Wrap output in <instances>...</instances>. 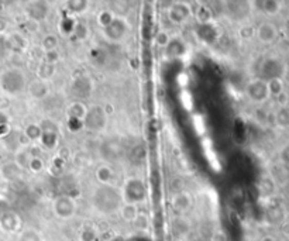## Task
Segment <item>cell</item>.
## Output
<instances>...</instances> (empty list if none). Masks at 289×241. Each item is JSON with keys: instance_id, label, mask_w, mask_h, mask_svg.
<instances>
[{"instance_id": "obj_1", "label": "cell", "mask_w": 289, "mask_h": 241, "mask_svg": "<svg viewBox=\"0 0 289 241\" xmlns=\"http://www.w3.org/2000/svg\"><path fill=\"white\" fill-rule=\"evenodd\" d=\"M92 206L98 213L103 216L117 213L123 206L120 189L112 185H100L92 195Z\"/></svg>"}, {"instance_id": "obj_2", "label": "cell", "mask_w": 289, "mask_h": 241, "mask_svg": "<svg viewBox=\"0 0 289 241\" xmlns=\"http://www.w3.org/2000/svg\"><path fill=\"white\" fill-rule=\"evenodd\" d=\"M121 197H123V203H129V205H138L146 200V195H147V188L146 183L140 178H130L124 182V185L120 189Z\"/></svg>"}, {"instance_id": "obj_3", "label": "cell", "mask_w": 289, "mask_h": 241, "mask_svg": "<svg viewBox=\"0 0 289 241\" xmlns=\"http://www.w3.org/2000/svg\"><path fill=\"white\" fill-rule=\"evenodd\" d=\"M0 85L7 95H19L24 90L27 81H26L24 72L17 68H10L3 72V75L0 78Z\"/></svg>"}, {"instance_id": "obj_4", "label": "cell", "mask_w": 289, "mask_h": 241, "mask_svg": "<svg viewBox=\"0 0 289 241\" xmlns=\"http://www.w3.org/2000/svg\"><path fill=\"white\" fill-rule=\"evenodd\" d=\"M107 123V115L103 107L100 106H92L87 107L86 116L83 119V128H86L91 133L103 132Z\"/></svg>"}, {"instance_id": "obj_5", "label": "cell", "mask_w": 289, "mask_h": 241, "mask_svg": "<svg viewBox=\"0 0 289 241\" xmlns=\"http://www.w3.org/2000/svg\"><path fill=\"white\" fill-rule=\"evenodd\" d=\"M78 205L69 195H61L52 200V212L61 220H69L77 214Z\"/></svg>"}, {"instance_id": "obj_6", "label": "cell", "mask_w": 289, "mask_h": 241, "mask_svg": "<svg viewBox=\"0 0 289 241\" xmlns=\"http://www.w3.org/2000/svg\"><path fill=\"white\" fill-rule=\"evenodd\" d=\"M247 98L250 99L252 103H264L268 99L271 98L269 90H268L267 81H264L262 78H256L251 79L246 86Z\"/></svg>"}, {"instance_id": "obj_7", "label": "cell", "mask_w": 289, "mask_h": 241, "mask_svg": "<svg viewBox=\"0 0 289 241\" xmlns=\"http://www.w3.org/2000/svg\"><path fill=\"white\" fill-rule=\"evenodd\" d=\"M129 31V24L123 17H115V20L110 23L109 26L103 28L104 39L109 43H119L124 39V35Z\"/></svg>"}, {"instance_id": "obj_8", "label": "cell", "mask_w": 289, "mask_h": 241, "mask_svg": "<svg viewBox=\"0 0 289 241\" xmlns=\"http://www.w3.org/2000/svg\"><path fill=\"white\" fill-rule=\"evenodd\" d=\"M192 7L185 2H176L171 5L167 10L168 20L174 24H184L192 17Z\"/></svg>"}, {"instance_id": "obj_9", "label": "cell", "mask_w": 289, "mask_h": 241, "mask_svg": "<svg viewBox=\"0 0 289 241\" xmlns=\"http://www.w3.org/2000/svg\"><path fill=\"white\" fill-rule=\"evenodd\" d=\"M256 37L261 44H273L278 39V28L271 22H264L257 27Z\"/></svg>"}, {"instance_id": "obj_10", "label": "cell", "mask_w": 289, "mask_h": 241, "mask_svg": "<svg viewBox=\"0 0 289 241\" xmlns=\"http://www.w3.org/2000/svg\"><path fill=\"white\" fill-rule=\"evenodd\" d=\"M93 90V83L91 81V78L86 75H81L74 79L71 86V92L75 98H86L89 95L92 94Z\"/></svg>"}, {"instance_id": "obj_11", "label": "cell", "mask_w": 289, "mask_h": 241, "mask_svg": "<svg viewBox=\"0 0 289 241\" xmlns=\"http://www.w3.org/2000/svg\"><path fill=\"white\" fill-rule=\"evenodd\" d=\"M28 94L35 100H43V99L48 98L49 95V85L48 82H44L40 79H35L28 85Z\"/></svg>"}, {"instance_id": "obj_12", "label": "cell", "mask_w": 289, "mask_h": 241, "mask_svg": "<svg viewBox=\"0 0 289 241\" xmlns=\"http://www.w3.org/2000/svg\"><path fill=\"white\" fill-rule=\"evenodd\" d=\"M261 73L267 81L274 79V78H281V64L277 60H273V58L265 60L261 65Z\"/></svg>"}, {"instance_id": "obj_13", "label": "cell", "mask_w": 289, "mask_h": 241, "mask_svg": "<svg viewBox=\"0 0 289 241\" xmlns=\"http://www.w3.org/2000/svg\"><path fill=\"white\" fill-rule=\"evenodd\" d=\"M86 104L83 103V102H81V100H77V102H74V103H71L68 106V109H66V117L71 119V120H79L83 123V119H85V116H86Z\"/></svg>"}, {"instance_id": "obj_14", "label": "cell", "mask_w": 289, "mask_h": 241, "mask_svg": "<svg viewBox=\"0 0 289 241\" xmlns=\"http://www.w3.org/2000/svg\"><path fill=\"white\" fill-rule=\"evenodd\" d=\"M95 175H96V181L100 185H110L112 181L115 179V171H113V168L110 165L102 164L96 168Z\"/></svg>"}, {"instance_id": "obj_15", "label": "cell", "mask_w": 289, "mask_h": 241, "mask_svg": "<svg viewBox=\"0 0 289 241\" xmlns=\"http://www.w3.org/2000/svg\"><path fill=\"white\" fill-rule=\"evenodd\" d=\"M192 205V197L189 193L186 192H179L176 193L172 199V208H174L175 212H179V213H184L186 210H189Z\"/></svg>"}, {"instance_id": "obj_16", "label": "cell", "mask_w": 289, "mask_h": 241, "mask_svg": "<svg viewBox=\"0 0 289 241\" xmlns=\"http://www.w3.org/2000/svg\"><path fill=\"white\" fill-rule=\"evenodd\" d=\"M55 72H57L55 64L43 61V62L39 64V66H37V79L44 81V82H48L49 79H52V78L55 77Z\"/></svg>"}, {"instance_id": "obj_17", "label": "cell", "mask_w": 289, "mask_h": 241, "mask_svg": "<svg viewBox=\"0 0 289 241\" xmlns=\"http://www.w3.org/2000/svg\"><path fill=\"white\" fill-rule=\"evenodd\" d=\"M28 14L33 20H37V22L44 20L48 14L47 3H44V2H34V3H31L30 7H28Z\"/></svg>"}, {"instance_id": "obj_18", "label": "cell", "mask_w": 289, "mask_h": 241, "mask_svg": "<svg viewBox=\"0 0 289 241\" xmlns=\"http://www.w3.org/2000/svg\"><path fill=\"white\" fill-rule=\"evenodd\" d=\"M121 219L124 220L125 223H134L138 219V208L136 205H129V203H123V206L119 210Z\"/></svg>"}, {"instance_id": "obj_19", "label": "cell", "mask_w": 289, "mask_h": 241, "mask_svg": "<svg viewBox=\"0 0 289 241\" xmlns=\"http://www.w3.org/2000/svg\"><path fill=\"white\" fill-rule=\"evenodd\" d=\"M257 5H260V10L262 13H265L268 16H275V14H278L279 11H281V6L282 3L281 2H274V0H268V2H257Z\"/></svg>"}, {"instance_id": "obj_20", "label": "cell", "mask_w": 289, "mask_h": 241, "mask_svg": "<svg viewBox=\"0 0 289 241\" xmlns=\"http://www.w3.org/2000/svg\"><path fill=\"white\" fill-rule=\"evenodd\" d=\"M78 22L72 16L69 17H64L60 23V30L61 33L64 34V35H68V37H71L72 33H74V30L77 27Z\"/></svg>"}, {"instance_id": "obj_21", "label": "cell", "mask_w": 289, "mask_h": 241, "mask_svg": "<svg viewBox=\"0 0 289 241\" xmlns=\"http://www.w3.org/2000/svg\"><path fill=\"white\" fill-rule=\"evenodd\" d=\"M267 85H268V90H269V95L274 96V98H277L278 95H281L282 92H285L284 82H282V79H281V78H274V79H269V81H267Z\"/></svg>"}, {"instance_id": "obj_22", "label": "cell", "mask_w": 289, "mask_h": 241, "mask_svg": "<svg viewBox=\"0 0 289 241\" xmlns=\"http://www.w3.org/2000/svg\"><path fill=\"white\" fill-rule=\"evenodd\" d=\"M58 47V39L54 34H47L44 35L43 41H41V49L44 52H51V51H57Z\"/></svg>"}, {"instance_id": "obj_23", "label": "cell", "mask_w": 289, "mask_h": 241, "mask_svg": "<svg viewBox=\"0 0 289 241\" xmlns=\"http://www.w3.org/2000/svg\"><path fill=\"white\" fill-rule=\"evenodd\" d=\"M115 13L112 10H109V9H103V10H100L98 13V24L102 28H106L107 26H109L110 23L115 20Z\"/></svg>"}, {"instance_id": "obj_24", "label": "cell", "mask_w": 289, "mask_h": 241, "mask_svg": "<svg viewBox=\"0 0 289 241\" xmlns=\"http://www.w3.org/2000/svg\"><path fill=\"white\" fill-rule=\"evenodd\" d=\"M41 127L39 123H33V124H28L26 128V137L33 141V143H39L40 137H41Z\"/></svg>"}, {"instance_id": "obj_25", "label": "cell", "mask_w": 289, "mask_h": 241, "mask_svg": "<svg viewBox=\"0 0 289 241\" xmlns=\"http://www.w3.org/2000/svg\"><path fill=\"white\" fill-rule=\"evenodd\" d=\"M66 9L71 11V13H85L89 9V3L83 2V0H77V2H66Z\"/></svg>"}, {"instance_id": "obj_26", "label": "cell", "mask_w": 289, "mask_h": 241, "mask_svg": "<svg viewBox=\"0 0 289 241\" xmlns=\"http://www.w3.org/2000/svg\"><path fill=\"white\" fill-rule=\"evenodd\" d=\"M275 121L278 123L281 127L289 126V107H279V110L275 113Z\"/></svg>"}, {"instance_id": "obj_27", "label": "cell", "mask_w": 289, "mask_h": 241, "mask_svg": "<svg viewBox=\"0 0 289 241\" xmlns=\"http://www.w3.org/2000/svg\"><path fill=\"white\" fill-rule=\"evenodd\" d=\"M44 159L41 157H31L28 159V168L30 171H33L34 174H40L41 171H44Z\"/></svg>"}, {"instance_id": "obj_28", "label": "cell", "mask_w": 289, "mask_h": 241, "mask_svg": "<svg viewBox=\"0 0 289 241\" xmlns=\"http://www.w3.org/2000/svg\"><path fill=\"white\" fill-rule=\"evenodd\" d=\"M89 35V31H87V27L83 24V23H78L77 27L74 30L72 33V39H77L78 41H83Z\"/></svg>"}, {"instance_id": "obj_29", "label": "cell", "mask_w": 289, "mask_h": 241, "mask_svg": "<svg viewBox=\"0 0 289 241\" xmlns=\"http://www.w3.org/2000/svg\"><path fill=\"white\" fill-rule=\"evenodd\" d=\"M171 37H169V34L165 31V30H159L158 33L155 34V43L158 47H168V44L171 43Z\"/></svg>"}, {"instance_id": "obj_30", "label": "cell", "mask_w": 289, "mask_h": 241, "mask_svg": "<svg viewBox=\"0 0 289 241\" xmlns=\"http://www.w3.org/2000/svg\"><path fill=\"white\" fill-rule=\"evenodd\" d=\"M210 18H212V11L209 7L206 6H201L199 7V10H197V20L203 24H206V23L210 22Z\"/></svg>"}, {"instance_id": "obj_31", "label": "cell", "mask_w": 289, "mask_h": 241, "mask_svg": "<svg viewBox=\"0 0 289 241\" xmlns=\"http://www.w3.org/2000/svg\"><path fill=\"white\" fill-rule=\"evenodd\" d=\"M267 219L269 220L271 223H281V220H282V212H281V209H269L267 213Z\"/></svg>"}, {"instance_id": "obj_32", "label": "cell", "mask_w": 289, "mask_h": 241, "mask_svg": "<svg viewBox=\"0 0 289 241\" xmlns=\"http://www.w3.org/2000/svg\"><path fill=\"white\" fill-rule=\"evenodd\" d=\"M20 241H43V238L39 234V231L27 230L23 233Z\"/></svg>"}, {"instance_id": "obj_33", "label": "cell", "mask_w": 289, "mask_h": 241, "mask_svg": "<svg viewBox=\"0 0 289 241\" xmlns=\"http://www.w3.org/2000/svg\"><path fill=\"white\" fill-rule=\"evenodd\" d=\"M81 238H82V241H95L96 240V233L92 229H86V230H83Z\"/></svg>"}, {"instance_id": "obj_34", "label": "cell", "mask_w": 289, "mask_h": 241, "mask_svg": "<svg viewBox=\"0 0 289 241\" xmlns=\"http://www.w3.org/2000/svg\"><path fill=\"white\" fill-rule=\"evenodd\" d=\"M281 162L289 166V144L281 150Z\"/></svg>"}, {"instance_id": "obj_35", "label": "cell", "mask_w": 289, "mask_h": 241, "mask_svg": "<svg viewBox=\"0 0 289 241\" xmlns=\"http://www.w3.org/2000/svg\"><path fill=\"white\" fill-rule=\"evenodd\" d=\"M275 100H277V103L279 104V107H285V106H288V95L285 94V92H282L281 95H278V96L275 98Z\"/></svg>"}, {"instance_id": "obj_36", "label": "cell", "mask_w": 289, "mask_h": 241, "mask_svg": "<svg viewBox=\"0 0 289 241\" xmlns=\"http://www.w3.org/2000/svg\"><path fill=\"white\" fill-rule=\"evenodd\" d=\"M282 230H284V233L289 234V223H285L284 227H282Z\"/></svg>"}, {"instance_id": "obj_37", "label": "cell", "mask_w": 289, "mask_h": 241, "mask_svg": "<svg viewBox=\"0 0 289 241\" xmlns=\"http://www.w3.org/2000/svg\"><path fill=\"white\" fill-rule=\"evenodd\" d=\"M261 241H277L274 237H271V236H267V237H264Z\"/></svg>"}, {"instance_id": "obj_38", "label": "cell", "mask_w": 289, "mask_h": 241, "mask_svg": "<svg viewBox=\"0 0 289 241\" xmlns=\"http://www.w3.org/2000/svg\"><path fill=\"white\" fill-rule=\"evenodd\" d=\"M288 17H289V16H288Z\"/></svg>"}]
</instances>
